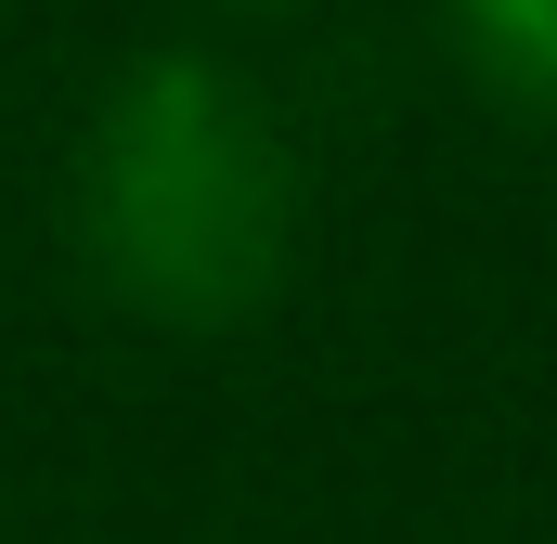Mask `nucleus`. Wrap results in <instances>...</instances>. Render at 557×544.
<instances>
[{
  "instance_id": "1",
  "label": "nucleus",
  "mask_w": 557,
  "mask_h": 544,
  "mask_svg": "<svg viewBox=\"0 0 557 544\" xmlns=\"http://www.w3.org/2000/svg\"><path fill=\"white\" fill-rule=\"evenodd\" d=\"M65 234L143 324H247L298 260V156L221 52H131L78 118Z\"/></svg>"
},
{
  "instance_id": "2",
  "label": "nucleus",
  "mask_w": 557,
  "mask_h": 544,
  "mask_svg": "<svg viewBox=\"0 0 557 544\" xmlns=\"http://www.w3.org/2000/svg\"><path fill=\"white\" fill-rule=\"evenodd\" d=\"M454 52L493 104H519L532 131H557V0H441Z\"/></svg>"
},
{
  "instance_id": "3",
  "label": "nucleus",
  "mask_w": 557,
  "mask_h": 544,
  "mask_svg": "<svg viewBox=\"0 0 557 544\" xmlns=\"http://www.w3.org/2000/svg\"><path fill=\"white\" fill-rule=\"evenodd\" d=\"M221 13H298V0H221Z\"/></svg>"
}]
</instances>
